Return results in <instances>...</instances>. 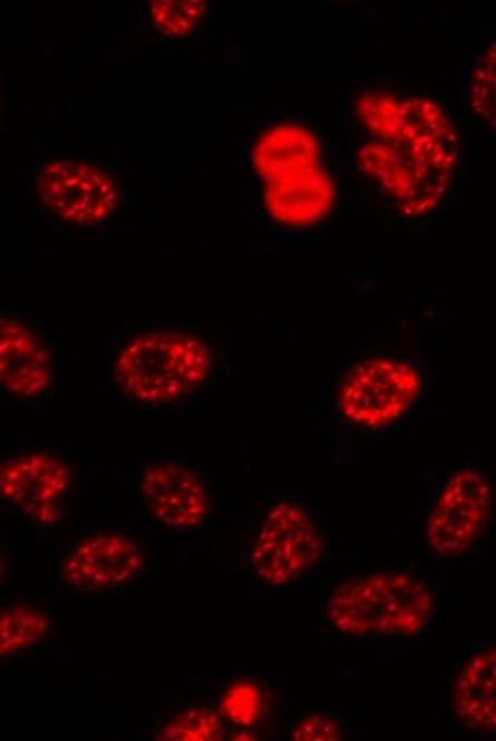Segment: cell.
I'll list each match as a JSON object with an SVG mask.
<instances>
[{
    "instance_id": "cell-1",
    "label": "cell",
    "mask_w": 496,
    "mask_h": 741,
    "mask_svg": "<svg viewBox=\"0 0 496 741\" xmlns=\"http://www.w3.org/2000/svg\"><path fill=\"white\" fill-rule=\"evenodd\" d=\"M357 111L377 137L358 156L361 170L386 188L407 216L436 208L458 157L457 130L447 114L431 100L381 95L361 97Z\"/></svg>"
},
{
    "instance_id": "cell-2",
    "label": "cell",
    "mask_w": 496,
    "mask_h": 741,
    "mask_svg": "<svg viewBox=\"0 0 496 741\" xmlns=\"http://www.w3.org/2000/svg\"><path fill=\"white\" fill-rule=\"evenodd\" d=\"M213 358L206 342L187 332L152 331L123 347L115 362L121 390L146 406L182 400L207 380Z\"/></svg>"
},
{
    "instance_id": "cell-3",
    "label": "cell",
    "mask_w": 496,
    "mask_h": 741,
    "mask_svg": "<svg viewBox=\"0 0 496 741\" xmlns=\"http://www.w3.org/2000/svg\"><path fill=\"white\" fill-rule=\"evenodd\" d=\"M432 596L406 572L357 577L330 596L332 625L350 636L414 635L432 615Z\"/></svg>"
},
{
    "instance_id": "cell-4",
    "label": "cell",
    "mask_w": 496,
    "mask_h": 741,
    "mask_svg": "<svg viewBox=\"0 0 496 741\" xmlns=\"http://www.w3.org/2000/svg\"><path fill=\"white\" fill-rule=\"evenodd\" d=\"M35 191L48 212L78 226L104 223L115 213L119 197L104 168L68 157L46 163Z\"/></svg>"
},
{
    "instance_id": "cell-5",
    "label": "cell",
    "mask_w": 496,
    "mask_h": 741,
    "mask_svg": "<svg viewBox=\"0 0 496 741\" xmlns=\"http://www.w3.org/2000/svg\"><path fill=\"white\" fill-rule=\"evenodd\" d=\"M322 540L309 514L284 500L265 516L252 554L255 574L271 585H288L317 564Z\"/></svg>"
},
{
    "instance_id": "cell-6",
    "label": "cell",
    "mask_w": 496,
    "mask_h": 741,
    "mask_svg": "<svg viewBox=\"0 0 496 741\" xmlns=\"http://www.w3.org/2000/svg\"><path fill=\"white\" fill-rule=\"evenodd\" d=\"M421 377L411 365L372 360L357 367L340 391L342 416L370 429L388 426L416 401Z\"/></svg>"
},
{
    "instance_id": "cell-7",
    "label": "cell",
    "mask_w": 496,
    "mask_h": 741,
    "mask_svg": "<svg viewBox=\"0 0 496 741\" xmlns=\"http://www.w3.org/2000/svg\"><path fill=\"white\" fill-rule=\"evenodd\" d=\"M493 488L474 469H463L445 485L427 524L429 545L442 556H457L477 540L487 523Z\"/></svg>"
},
{
    "instance_id": "cell-8",
    "label": "cell",
    "mask_w": 496,
    "mask_h": 741,
    "mask_svg": "<svg viewBox=\"0 0 496 741\" xmlns=\"http://www.w3.org/2000/svg\"><path fill=\"white\" fill-rule=\"evenodd\" d=\"M71 484L69 468L49 454L20 455L0 471V495L40 526L58 523Z\"/></svg>"
},
{
    "instance_id": "cell-9",
    "label": "cell",
    "mask_w": 496,
    "mask_h": 741,
    "mask_svg": "<svg viewBox=\"0 0 496 741\" xmlns=\"http://www.w3.org/2000/svg\"><path fill=\"white\" fill-rule=\"evenodd\" d=\"M140 493L153 518L167 528H197L208 514V494L191 469L173 462H153L143 469Z\"/></svg>"
},
{
    "instance_id": "cell-10",
    "label": "cell",
    "mask_w": 496,
    "mask_h": 741,
    "mask_svg": "<svg viewBox=\"0 0 496 741\" xmlns=\"http://www.w3.org/2000/svg\"><path fill=\"white\" fill-rule=\"evenodd\" d=\"M145 567V555L130 539L101 535L80 542L65 562L66 584L81 592L129 584Z\"/></svg>"
},
{
    "instance_id": "cell-11",
    "label": "cell",
    "mask_w": 496,
    "mask_h": 741,
    "mask_svg": "<svg viewBox=\"0 0 496 741\" xmlns=\"http://www.w3.org/2000/svg\"><path fill=\"white\" fill-rule=\"evenodd\" d=\"M54 380V361L48 347L27 325L2 319L0 324V381L13 396L33 398Z\"/></svg>"
},
{
    "instance_id": "cell-12",
    "label": "cell",
    "mask_w": 496,
    "mask_h": 741,
    "mask_svg": "<svg viewBox=\"0 0 496 741\" xmlns=\"http://www.w3.org/2000/svg\"><path fill=\"white\" fill-rule=\"evenodd\" d=\"M335 201V186L320 167L285 181L269 183L265 204L278 222L310 226L329 214Z\"/></svg>"
},
{
    "instance_id": "cell-13",
    "label": "cell",
    "mask_w": 496,
    "mask_h": 741,
    "mask_svg": "<svg viewBox=\"0 0 496 741\" xmlns=\"http://www.w3.org/2000/svg\"><path fill=\"white\" fill-rule=\"evenodd\" d=\"M319 142L303 127H274L257 142L253 152L255 170L269 183L285 181L319 167Z\"/></svg>"
},
{
    "instance_id": "cell-14",
    "label": "cell",
    "mask_w": 496,
    "mask_h": 741,
    "mask_svg": "<svg viewBox=\"0 0 496 741\" xmlns=\"http://www.w3.org/2000/svg\"><path fill=\"white\" fill-rule=\"evenodd\" d=\"M455 710L467 728L496 733V647L463 667L455 684Z\"/></svg>"
},
{
    "instance_id": "cell-15",
    "label": "cell",
    "mask_w": 496,
    "mask_h": 741,
    "mask_svg": "<svg viewBox=\"0 0 496 741\" xmlns=\"http://www.w3.org/2000/svg\"><path fill=\"white\" fill-rule=\"evenodd\" d=\"M48 632L45 613L36 607L17 605L0 620V656L9 657L42 641Z\"/></svg>"
},
{
    "instance_id": "cell-16",
    "label": "cell",
    "mask_w": 496,
    "mask_h": 741,
    "mask_svg": "<svg viewBox=\"0 0 496 741\" xmlns=\"http://www.w3.org/2000/svg\"><path fill=\"white\" fill-rule=\"evenodd\" d=\"M224 735L222 715L214 710L194 708L168 720L157 740L212 741Z\"/></svg>"
},
{
    "instance_id": "cell-17",
    "label": "cell",
    "mask_w": 496,
    "mask_h": 741,
    "mask_svg": "<svg viewBox=\"0 0 496 741\" xmlns=\"http://www.w3.org/2000/svg\"><path fill=\"white\" fill-rule=\"evenodd\" d=\"M470 107L496 130V42L480 56L470 79Z\"/></svg>"
},
{
    "instance_id": "cell-18",
    "label": "cell",
    "mask_w": 496,
    "mask_h": 741,
    "mask_svg": "<svg viewBox=\"0 0 496 741\" xmlns=\"http://www.w3.org/2000/svg\"><path fill=\"white\" fill-rule=\"evenodd\" d=\"M206 2L201 0H157L150 7V18L161 32L184 36L201 23Z\"/></svg>"
},
{
    "instance_id": "cell-19",
    "label": "cell",
    "mask_w": 496,
    "mask_h": 741,
    "mask_svg": "<svg viewBox=\"0 0 496 741\" xmlns=\"http://www.w3.org/2000/svg\"><path fill=\"white\" fill-rule=\"evenodd\" d=\"M220 712L243 728L253 725L263 713V694L257 684L252 682H237L232 684L224 693Z\"/></svg>"
},
{
    "instance_id": "cell-20",
    "label": "cell",
    "mask_w": 496,
    "mask_h": 741,
    "mask_svg": "<svg viewBox=\"0 0 496 741\" xmlns=\"http://www.w3.org/2000/svg\"><path fill=\"white\" fill-rule=\"evenodd\" d=\"M291 739L296 741H337L341 740L340 723L324 713H313L296 722Z\"/></svg>"
}]
</instances>
